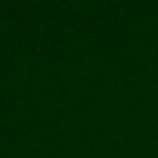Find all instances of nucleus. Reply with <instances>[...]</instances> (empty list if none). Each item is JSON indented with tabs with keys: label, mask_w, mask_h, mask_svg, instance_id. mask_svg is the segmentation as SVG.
<instances>
[]
</instances>
